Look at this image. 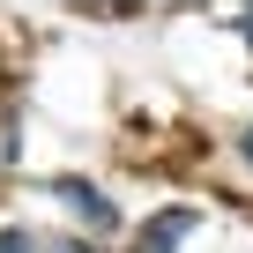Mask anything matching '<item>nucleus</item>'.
I'll list each match as a JSON object with an SVG mask.
<instances>
[{"mask_svg": "<svg viewBox=\"0 0 253 253\" xmlns=\"http://www.w3.org/2000/svg\"><path fill=\"white\" fill-rule=\"evenodd\" d=\"M52 194H60V201H67V216H82L89 231H119V209H112L89 179H75V171H67V179H52Z\"/></svg>", "mask_w": 253, "mask_h": 253, "instance_id": "f257e3e1", "label": "nucleus"}, {"mask_svg": "<svg viewBox=\"0 0 253 253\" xmlns=\"http://www.w3.org/2000/svg\"><path fill=\"white\" fill-rule=\"evenodd\" d=\"M186 231H201V209H164L157 223H142V238H134V253H171Z\"/></svg>", "mask_w": 253, "mask_h": 253, "instance_id": "f03ea898", "label": "nucleus"}, {"mask_svg": "<svg viewBox=\"0 0 253 253\" xmlns=\"http://www.w3.org/2000/svg\"><path fill=\"white\" fill-rule=\"evenodd\" d=\"M0 253H38V238H30L23 223H8V231H0Z\"/></svg>", "mask_w": 253, "mask_h": 253, "instance_id": "7ed1b4c3", "label": "nucleus"}, {"mask_svg": "<svg viewBox=\"0 0 253 253\" xmlns=\"http://www.w3.org/2000/svg\"><path fill=\"white\" fill-rule=\"evenodd\" d=\"M52 253H97V246H82V238H60V246H52Z\"/></svg>", "mask_w": 253, "mask_h": 253, "instance_id": "20e7f679", "label": "nucleus"}, {"mask_svg": "<svg viewBox=\"0 0 253 253\" xmlns=\"http://www.w3.org/2000/svg\"><path fill=\"white\" fill-rule=\"evenodd\" d=\"M238 149H246V164H253V126H246V142H238Z\"/></svg>", "mask_w": 253, "mask_h": 253, "instance_id": "39448f33", "label": "nucleus"}, {"mask_svg": "<svg viewBox=\"0 0 253 253\" xmlns=\"http://www.w3.org/2000/svg\"><path fill=\"white\" fill-rule=\"evenodd\" d=\"M238 23H246V38H253V15H238Z\"/></svg>", "mask_w": 253, "mask_h": 253, "instance_id": "423d86ee", "label": "nucleus"}]
</instances>
